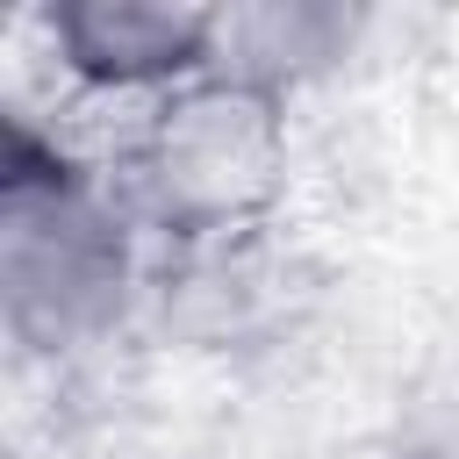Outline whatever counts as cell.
Masks as SVG:
<instances>
[{"label": "cell", "mask_w": 459, "mask_h": 459, "mask_svg": "<svg viewBox=\"0 0 459 459\" xmlns=\"http://www.w3.org/2000/svg\"><path fill=\"white\" fill-rule=\"evenodd\" d=\"M158 287V244L108 158H86L29 108L0 122V330L22 366L108 351Z\"/></svg>", "instance_id": "6da1fadb"}, {"label": "cell", "mask_w": 459, "mask_h": 459, "mask_svg": "<svg viewBox=\"0 0 459 459\" xmlns=\"http://www.w3.org/2000/svg\"><path fill=\"white\" fill-rule=\"evenodd\" d=\"M108 165L158 258L273 237L294 194V100L208 72L129 115Z\"/></svg>", "instance_id": "7a4b0ae2"}, {"label": "cell", "mask_w": 459, "mask_h": 459, "mask_svg": "<svg viewBox=\"0 0 459 459\" xmlns=\"http://www.w3.org/2000/svg\"><path fill=\"white\" fill-rule=\"evenodd\" d=\"M36 43L65 93L108 108H151L222 57V7L208 0H50L36 7Z\"/></svg>", "instance_id": "3957f363"}, {"label": "cell", "mask_w": 459, "mask_h": 459, "mask_svg": "<svg viewBox=\"0 0 459 459\" xmlns=\"http://www.w3.org/2000/svg\"><path fill=\"white\" fill-rule=\"evenodd\" d=\"M373 14L366 7H337V0H251V7H222V57L215 72H237L280 100L323 86L330 72H344L366 50Z\"/></svg>", "instance_id": "277c9868"}, {"label": "cell", "mask_w": 459, "mask_h": 459, "mask_svg": "<svg viewBox=\"0 0 459 459\" xmlns=\"http://www.w3.org/2000/svg\"><path fill=\"white\" fill-rule=\"evenodd\" d=\"M373 459H459V294L416 330L387 387Z\"/></svg>", "instance_id": "5b68a950"}]
</instances>
